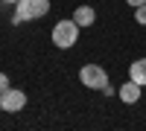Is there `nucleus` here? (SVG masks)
Listing matches in <instances>:
<instances>
[{"instance_id": "nucleus-1", "label": "nucleus", "mask_w": 146, "mask_h": 131, "mask_svg": "<svg viewBox=\"0 0 146 131\" xmlns=\"http://www.w3.org/2000/svg\"><path fill=\"white\" fill-rule=\"evenodd\" d=\"M47 12H50V0H18L12 23H23V20H32V18H44Z\"/></svg>"}, {"instance_id": "nucleus-2", "label": "nucleus", "mask_w": 146, "mask_h": 131, "mask_svg": "<svg viewBox=\"0 0 146 131\" xmlns=\"http://www.w3.org/2000/svg\"><path fill=\"white\" fill-rule=\"evenodd\" d=\"M79 41V23L76 20H58L53 26V44L58 50H70Z\"/></svg>"}, {"instance_id": "nucleus-3", "label": "nucleus", "mask_w": 146, "mask_h": 131, "mask_svg": "<svg viewBox=\"0 0 146 131\" xmlns=\"http://www.w3.org/2000/svg\"><path fill=\"white\" fill-rule=\"evenodd\" d=\"M79 79H82L85 88H94V90H102L108 85V73H105L100 64H85L79 70Z\"/></svg>"}, {"instance_id": "nucleus-4", "label": "nucleus", "mask_w": 146, "mask_h": 131, "mask_svg": "<svg viewBox=\"0 0 146 131\" xmlns=\"http://www.w3.org/2000/svg\"><path fill=\"white\" fill-rule=\"evenodd\" d=\"M23 105H27V93H23V90L9 88V90H3V93H0V108H3V111L18 114V111H23Z\"/></svg>"}, {"instance_id": "nucleus-5", "label": "nucleus", "mask_w": 146, "mask_h": 131, "mask_svg": "<svg viewBox=\"0 0 146 131\" xmlns=\"http://www.w3.org/2000/svg\"><path fill=\"white\" fill-rule=\"evenodd\" d=\"M140 88H143V85H137V82H135V79H129V82H126V85H123V88H120V90H117V96H120V99H123L126 105H131V102H137V99H140Z\"/></svg>"}, {"instance_id": "nucleus-6", "label": "nucleus", "mask_w": 146, "mask_h": 131, "mask_svg": "<svg viewBox=\"0 0 146 131\" xmlns=\"http://www.w3.org/2000/svg\"><path fill=\"white\" fill-rule=\"evenodd\" d=\"M73 20H76L79 26H91V23L96 20V12H94L91 6H79L76 12H73Z\"/></svg>"}, {"instance_id": "nucleus-7", "label": "nucleus", "mask_w": 146, "mask_h": 131, "mask_svg": "<svg viewBox=\"0 0 146 131\" xmlns=\"http://www.w3.org/2000/svg\"><path fill=\"white\" fill-rule=\"evenodd\" d=\"M129 79H135L137 85H146V58H137V61L129 67Z\"/></svg>"}, {"instance_id": "nucleus-8", "label": "nucleus", "mask_w": 146, "mask_h": 131, "mask_svg": "<svg viewBox=\"0 0 146 131\" xmlns=\"http://www.w3.org/2000/svg\"><path fill=\"white\" fill-rule=\"evenodd\" d=\"M135 20L140 23V26H146V3H140V6L135 9Z\"/></svg>"}, {"instance_id": "nucleus-9", "label": "nucleus", "mask_w": 146, "mask_h": 131, "mask_svg": "<svg viewBox=\"0 0 146 131\" xmlns=\"http://www.w3.org/2000/svg\"><path fill=\"white\" fill-rule=\"evenodd\" d=\"M3 90H9V79H6V73H0V93Z\"/></svg>"}, {"instance_id": "nucleus-10", "label": "nucleus", "mask_w": 146, "mask_h": 131, "mask_svg": "<svg viewBox=\"0 0 146 131\" xmlns=\"http://www.w3.org/2000/svg\"><path fill=\"white\" fill-rule=\"evenodd\" d=\"M126 3H129V6H135V9H137L140 3H146V0H126Z\"/></svg>"}, {"instance_id": "nucleus-11", "label": "nucleus", "mask_w": 146, "mask_h": 131, "mask_svg": "<svg viewBox=\"0 0 146 131\" xmlns=\"http://www.w3.org/2000/svg\"><path fill=\"white\" fill-rule=\"evenodd\" d=\"M0 3H18V0H0Z\"/></svg>"}]
</instances>
